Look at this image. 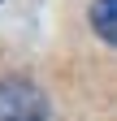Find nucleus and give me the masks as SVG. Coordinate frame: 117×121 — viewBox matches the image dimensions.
Listing matches in <instances>:
<instances>
[{
    "label": "nucleus",
    "mask_w": 117,
    "mask_h": 121,
    "mask_svg": "<svg viewBox=\"0 0 117 121\" xmlns=\"http://www.w3.org/2000/svg\"><path fill=\"white\" fill-rule=\"evenodd\" d=\"M0 121H48V99L26 78L0 82Z\"/></svg>",
    "instance_id": "1"
},
{
    "label": "nucleus",
    "mask_w": 117,
    "mask_h": 121,
    "mask_svg": "<svg viewBox=\"0 0 117 121\" xmlns=\"http://www.w3.org/2000/svg\"><path fill=\"white\" fill-rule=\"evenodd\" d=\"M91 30L117 48V0H91Z\"/></svg>",
    "instance_id": "2"
}]
</instances>
